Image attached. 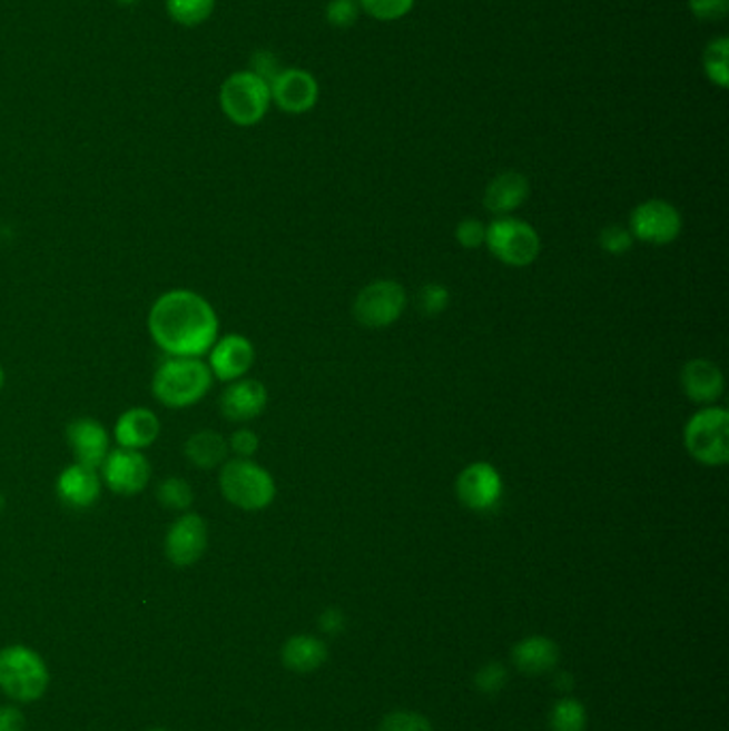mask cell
Returning a JSON list of instances; mask_svg holds the SVG:
<instances>
[{
	"label": "cell",
	"mask_w": 729,
	"mask_h": 731,
	"mask_svg": "<svg viewBox=\"0 0 729 731\" xmlns=\"http://www.w3.org/2000/svg\"><path fill=\"white\" fill-rule=\"evenodd\" d=\"M559 644L545 635H529L512 649L513 665L526 676H541L559 665Z\"/></svg>",
	"instance_id": "44dd1931"
},
{
	"label": "cell",
	"mask_w": 729,
	"mask_h": 731,
	"mask_svg": "<svg viewBox=\"0 0 729 731\" xmlns=\"http://www.w3.org/2000/svg\"><path fill=\"white\" fill-rule=\"evenodd\" d=\"M680 387L693 405L710 406L723 396L726 379L715 362L696 357L682 366Z\"/></svg>",
	"instance_id": "9a60e30c"
},
{
	"label": "cell",
	"mask_w": 729,
	"mask_h": 731,
	"mask_svg": "<svg viewBox=\"0 0 729 731\" xmlns=\"http://www.w3.org/2000/svg\"><path fill=\"white\" fill-rule=\"evenodd\" d=\"M159 503L171 512H187L193 503V487L183 477H167L159 486Z\"/></svg>",
	"instance_id": "83f0119b"
},
{
	"label": "cell",
	"mask_w": 729,
	"mask_h": 731,
	"mask_svg": "<svg viewBox=\"0 0 729 731\" xmlns=\"http://www.w3.org/2000/svg\"><path fill=\"white\" fill-rule=\"evenodd\" d=\"M280 659L287 670L297 674L315 672L327 661V646L315 635H294L280 650Z\"/></svg>",
	"instance_id": "7402d4cb"
},
{
	"label": "cell",
	"mask_w": 729,
	"mask_h": 731,
	"mask_svg": "<svg viewBox=\"0 0 729 731\" xmlns=\"http://www.w3.org/2000/svg\"><path fill=\"white\" fill-rule=\"evenodd\" d=\"M250 71L270 83L283 69H280L276 56L268 52V50H259L250 58Z\"/></svg>",
	"instance_id": "8d00e7d4"
},
{
	"label": "cell",
	"mask_w": 729,
	"mask_h": 731,
	"mask_svg": "<svg viewBox=\"0 0 729 731\" xmlns=\"http://www.w3.org/2000/svg\"><path fill=\"white\" fill-rule=\"evenodd\" d=\"M2 510H4V494L0 492V512H2Z\"/></svg>",
	"instance_id": "7bdbcfd3"
},
{
	"label": "cell",
	"mask_w": 729,
	"mask_h": 731,
	"mask_svg": "<svg viewBox=\"0 0 729 731\" xmlns=\"http://www.w3.org/2000/svg\"><path fill=\"white\" fill-rule=\"evenodd\" d=\"M217 0H165L167 13L183 27H197L206 22L215 11Z\"/></svg>",
	"instance_id": "484cf974"
},
{
	"label": "cell",
	"mask_w": 729,
	"mask_h": 731,
	"mask_svg": "<svg viewBox=\"0 0 729 731\" xmlns=\"http://www.w3.org/2000/svg\"><path fill=\"white\" fill-rule=\"evenodd\" d=\"M208 550V524L199 514L180 515L165 535V556L176 567L195 565Z\"/></svg>",
	"instance_id": "8fae6325"
},
{
	"label": "cell",
	"mask_w": 729,
	"mask_h": 731,
	"mask_svg": "<svg viewBox=\"0 0 729 731\" xmlns=\"http://www.w3.org/2000/svg\"><path fill=\"white\" fill-rule=\"evenodd\" d=\"M456 496L469 512H492L503 498L501 473L490 462L466 464L456 477Z\"/></svg>",
	"instance_id": "30bf717a"
},
{
	"label": "cell",
	"mask_w": 729,
	"mask_h": 731,
	"mask_svg": "<svg viewBox=\"0 0 729 731\" xmlns=\"http://www.w3.org/2000/svg\"><path fill=\"white\" fill-rule=\"evenodd\" d=\"M213 373L199 357H169L152 377V394L167 408H187L204 401Z\"/></svg>",
	"instance_id": "7a4b0ae2"
},
{
	"label": "cell",
	"mask_w": 729,
	"mask_h": 731,
	"mask_svg": "<svg viewBox=\"0 0 729 731\" xmlns=\"http://www.w3.org/2000/svg\"><path fill=\"white\" fill-rule=\"evenodd\" d=\"M255 364V347L243 334H227L210 349V373L225 383L243 379Z\"/></svg>",
	"instance_id": "5bb4252c"
},
{
	"label": "cell",
	"mask_w": 729,
	"mask_h": 731,
	"mask_svg": "<svg viewBox=\"0 0 729 731\" xmlns=\"http://www.w3.org/2000/svg\"><path fill=\"white\" fill-rule=\"evenodd\" d=\"M378 731H433V725L420 712L394 710L381 719Z\"/></svg>",
	"instance_id": "f1b7e54d"
},
{
	"label": "cell",
	"mask_w": 729,
	"mask_h": 731,
	"mask_svg": "<svg viewBox=\"0 0 729 731\" xmlns=\"http://www.w3.org/2000/svg\"><path fill=\"white\" fill-rule=\"evenodd\" d=\"M24 714L13 705H0V731H24Z\"/></svg>",
	"instance_id": "74e56055"
},
{
	"label": "cell",
	"mask_w": 729,
	"mask_h": 731,
	"mask_svg": "<svg viewBox=\"0 0 729 731\" xmlns=\"http://www.w3.org/2000/svg\"><path fill=\"white\" fill-rule=\"evenodd\" d=\"M272 103L287 113H306L319 101V83L304 69H283L270 81Z\"/></svg>",
	"instance_id": "4fadbf2b"
},
{
	"label": "cell",
	"mask_w": 729,
	"mask_h": 731,
	"mask_svg": "<svg viewBox=\"0 0 729 731\" xmlns=\"http://www.w3.org/2000/svg\"><path fill=\"white\" fill-rule=\"evenodd\" d=\"M104 490V482L95 468L71 464L67 466L56 482L58 498L71 510H88L92 507Z\"/></svg>",
	"instance_id": "ac0fdd59"
},
{
	"label": "cell",
	"mask_w": 729,
	"mask_h": 731,
	"mask_svg": "<svg viewBox=\"0 0 729 731\" xmlns=\"http://www.w3.org/2000/svg\"><path fill=\"white\" fill-rule=\"evenodd\" d=\"M587 725H589L587 708L575 698H565L552 705L550 731H584Z\"/></svg>",
	"instance_id": "d4e9b609"
},
{
	"label": "cell",
	"mask_w": 729,
	"mask_h": 731,
	"mask_svg": "<svg viewBox=\"0 0 729 731\" xmlns=\"http://www.w3.org/2000/svg\"><path fill=\"white\" fill-rule=\"evenodd\" d=\"M319 626L329 635H338L345 629V614L338 607H327L319 616Z\"/></svg>",
	"instance_id": "f35d334b"
},
{
	"label": "cell",
	"mask_w": 729,
	"mask_h": 731,
	"mask_svg": "<svg viewBox=\"0 0 729 731\" xmlns=\"http://www.w3.org/2000/svg\"><path fill=\"white\" fill-rule=\"evenodd\" d=\"M223 113L238 127L262 122L272 106L270 83L250 69L236 71L223 81L218 90Z\"/></svg>",
	"instance_id": "8992f818"
},
{
	"label": "cell",
	"mask_w": 729,
	"mask_h": 731,
	"mask_svg": "<svg viewBox=\"0 0 729 731\" xmlns=\"http://www.w3.org/2000/svg\"><path fill=\"white\" fill-rule=\"evenodd\" d=\"M2 385H4V368H2V364H0V389H2Z\"/></svg>",
	"instance_id": "b9f144b4"
},
{
	"label": "cell",
	"mask_w": 729,
	"mask_h": 731,
	"mask_svg": "<svg viewBox=\"0 0 729 731\" xmlns=\"http://www.w3.org/2000/svg\"><path fill=\"white\" fill-rule=\"evenodd\" d=\"M703 73L710 83L717 88L729 86V39L719 37L712 39L703 50Z\"/></svg>",
	"instance_id": "cb8c5ba5"
},
{
	"label": "cell",
	"mask_w": 729,
	"mask_h": 731,
	"mask_svg": "<svg viewBox=\"0 0 729 731\" xmlns=\"http://www.w3.org/2000/svg\"><path fill=\"white\" fill-rule=\"evenodd\" d=\"M50 684V672L41 654L28 646H7L0 650V691L20 704L43 698Z\"/></svg>",
	"instance_id": "277c9868"
},
{
	"label": "cell",
	"mask_w": 729,
	"mask_h": 731,
	"mask_svg": "<svg viewBox=\"0 0 729 731\" xmlns=\"http://www.w3.org/2000/svg\"><path fill=\"white\" fill-rule=\"evenodd\" d=\"M633 236L627 225H608L599 234V246L601 250L610 255H624L627 250L633 248Z\"/></svg>",
	"instance_id": "d6a6232c"
},
{
	"label": "cell",
	"mask_w": 729,
	"mask_h": 731,
	"mask_svg": "<svg viewBox=\"0 0 729 731\" xmlns=\"http://www.w3.org/2000/svg\"><path fill=\"white\" fill-rule=\"evenodd\" d=\"M359 2L357 0H329L325 7V20L332 28L345 30L359 20Z\"/></svg>",
	"instance_id": "4dcf8cb0"
},
{
	"label": "cell",
	"mask_w": 729,
	"mask_h": 731,
	"mask_svg": "<svg viewBox=\"0 0 729 731\" xmlns=\"http://www.w3.org/2000/svg\"><path fill=\"white\" fill-rule=\"evenodd\" d=\"M689 11L700 22H719L729 13V0H689Z\"/></svg>",
	"instance_id": "e575fe53"
},
{
	"label": "cell",
	"mask_w": 729,
	"mask_h": 731,
	"mask_svg": "<svg viewBox=\"0 0 729 731\" xmlns=\"http://www.w3.org/2000/svg\"><path fill=\"white\" fill-rule=\"evenodd\" d=\"M266 406L268 389L257 379L231 381L220 396V411L229 422H250L259 417Z\"/></svg>",
	"instance_id": "e0dca14e"
},
{
	"label": "cell",
	"mask_w": 729,
	"mask_h": 731,
	"mask_svg": "<svg viewBox=\"0 0 729 731\" xmlns=\"http://www.w3.org/2000/svg\"><path fill=\"white\" fill-rule=\"evenodd\" d=\"M406 306L405 287L398 280H375L353 302L355 322L371 329L396 324Z\"/></svg>",
	"instance_id": "ba28073f"
},
{
	"label": "cell",
	"mask_w": 729,
	"mask_h": 731,
	"mask_svg": "<svg viewBox=\"0 0 729 731\" xmlns=\"http://www.w3.org/2000/svg\"><path fill=\"white\" fill-rule=\"evenodd\" d=\"M229 452L227 441L217 431H199L185 443V456L201 471L217 468Z\"/></svg>",
	"instance_id": "603a6c76"
},
{
	"label": "cell",
	"mask_w": 729,
	"mask_h": 731,
	"mask_svg": "<svg viewBox=\"0 0 729 731\" xmlns=\"http://www.w3.org/2000/svg\"><path fill=\"white\" fill-rule=\"evenodd\" d=\"M531 195L529 178L520 171H503L487 182L484 208L494 217H512Z\"/></svg>",
	"instance_id": "d6986e66"
},
{
	"label": "cell",
	"mask_w": 729,
	"mask_h": 731,
	"mask_svg": "<svg viewBox=\"0 0 729 731\" xmlns=\"http://www.w3.org/2000/svg\"><path fill=\"white\" fill-rule=\"evenodd\" d=\"M229 450L238 456V458H253L255 452L259 450V438L257 434L248 428H243V431H236L234 436L229 438Z\"/></svg>",
	"instance_id": "d590c367"
},
{
	"label": "cell",
	"mask_w": 729,
	"mask_h": 731,
	"mask_svg": "<svg viewBox=\"0 0 729 731\" xmlns=\"http://www.w3.org/2000/svg\"><path fill=\"white\" fill-rule=\"evenodd\" d=\"M475 689L484 695H496L499 691L505 689L508 684V670L503 668V663L499 661H490L486 665H482L475 674V680H473Z\"/></svg>",
	"instance_id": "1f68e13d"
},
{
	"label": "cell",
	"mask_w": 729,
	"mask_h": 731,
	"mask_svg": "<svg viewBox=\"0 0 729 731\" xmlns=\"http://www.w3.org/2000/svg\"><path fill=\"white\" fill-rule=\"evenodd\" d=\"M101 473L106 486L122 496L139 494L141 490H146L152 477L148 458L137 450H125V447L109 452L108 458L101 464Z\"/></svg>",
	"instance_id": "7c38bea8"
},
{
	"label": "cell",
	"mask_w": 729,
	"mask_h": 731,
	"mask_svg": "<svg viewBox=\"0 0 729 731\" xmlns=\"http://www.w3.org/2000/svg\"><path fill=\"white\" fill-rule=\"evenodd\" d=\"M456 240L462 248L475 250L486 244V225L477 218H464L456 227Z\"/></svg>",
	"instance_id": "836d02e7"
},
{
	"label": "cell",
	"mask_w": 729,
	"mask_h": 731,
	"mask_svg": "<svg viewBox=\"0 0 729 731\" xmlns=\"http://www.w3.org/2000/svg\"><path fill=\"white\" fill-rule=\"evenodd\" d=\"M116 2H118V4H127V7H129V4H136V2H139V0H116Z\"/></svg>",
	"instance_id": "60d3db41"
},
{
	"label": "cell",
	"mask_w": 729,
	"mask_h": 731,
	"mask_svg": "<svg viewBox=\"0 0 729 731\" xmlns=\"http://www.w3.org/2000/svg\"><path fill=\"white\" fill-rule=\"evenodd\" d=\"M573 684H571V676L569 674H565V672H561L559 676H556V689H571Z\"/></svg>",
	"instance_id": "ab89813d"
},
{
	"label": "cell",
	"mask_w": 729,
	"mask_h": 731,
	"mask_svg": "<svg viewBox=\"0 0 729 731\" xmlns=\"http://www.w3.org/2000/svg\"><path fill=\"white\" fill-rule=\"evenodd\" d=\"M67 441L76 462L88 468H101L109 454V434L95 417H80L67 426Z\"/></svg>",
	"instance_id": "2e32d148"
},
{
	"label": "cell",
	"mask_w": 729,
	"mask_h": 731,
	"mask_svg": "<svg viewBox=\"0 0 729 731\" xmlns=\"http://www.w3.org/2000/svg\"><path fill=\"white\" fill-rule=\"evenodd\" d=\"M218 486L225 501L244 512H262L270 507L276 498L274 477L262 464L250 458L223 462L218 473Z\"/></svg>",
	"instance_id": "3957f363"
},
{
	"label": "cell",
	"mask_w": 729,
	"mask_h": 731,
	"mask_svg": "<svg viewBox=\"0 0 729 731\" xmlns=\"http://www.w3.org/2000/svg\"><path fill=\"white\" fill-rule=\"evenodd\" d=\"M148 731H167V730H148Z\"/></svg>",
	"instance_id": "ee69618b"
},
{
	"label": "cell",
	"mask_w": 729,
	"mask_h": 731,
	"mask_svg": "<svg viewBox=\"0 0 729 731\" xmlns=\"http://www.w3.org/2000/svg\"><path fill=\"white\" fill-rule=\"evenodd\" d=\"M627 227L633 240L652 246H668L680 236L682 217L674 204L666 199H647L633 208Z\"/></svg>",
	"instance_id": "9c48e42d"
},
{
	"label": "cell",
	"mask_w": 729,
	"mask_h": 731,
	"mask_svg": "<svg viewBox=\"0 0 729 731\" xmlns=\"http://www.w3.org/2000/svg\"><path fill=\"white\" fill-rule=\"evenodd\" d=\"M487 250L510 268H526L538 261L541 238L538 229L515 217H496L486 225Z\"/></svg>",
	"instance_id": "52a82bcc"
},
{
	"label": "cell",
	"mask_w": 729,
	"mask_h": 731,
	"mask_svg": "<svg viewBox=\"0 0 729 731\" xmlns=\"http://www.w3.org/2000/svg\"><path fill=\"white\" fill-rule=\"evenodd\" d=\"M684 450L706 466H723L729 461V413L723 406H702L684 426Z\"/></svg>",
	"instance_id": "5b68a950"
},
{
	"label": "cell",
	"mask_w": 729,
	"mask_h": 731,
	"mask_svg": "<svg viewBox=\"0 0 729 731\" xmlns=\"http://www.w3.org/2000/svg\"><path fill=\"white\" fill-rule=\"evenodd\" d=\"M359 9L377 22H398L415 7V0H357Z\"/></svg>",
	"instance_id": "4316f807"
},
{
	"label": "cell",
	"mask_w": 729,
	"mask_h": 731,
	"mask_svg": "<svg viewBox=\"0 0 729 731\" xmlns=\"http://www.w3.org/2000/svg\"><path fill=\"white\" fill-rule=\"evenodd\" d=\"M148 329L169 357H201L217 343L218 317L204 296L190 289H171L152 304Z\"/></svg>",
	"instance_id": "6da1fadb"
},
{
	"label": "cell",
	"mask_w": 729,
	"mask_h": 731,
	"mask_svg": "<svg viewBox=\"0 0 729 731\" xmlns=\"http://www.w3.org/2000/svg\"><path fill=\"white\" fill-rule=\"evenodd\" d=\"M161 433V422L155 411L146 406H134L125 411L116 426H114V438L125 450H146L150 447Z\"/></svg>",
	"instance_id": "ffe728a7"
},
{
	"label": "cell",
	"mask_w": 729,
	"mask_h": 731,
	"mask_svg": "<svg viewBox=\"0 0 729 731\" xmlns=\"http://www.w3.org/2000/svg\"><path fill=\"white\" fill-rule=\"evenodd\" d=\"M447 306H450V292L439 283H428L417 292V310L424 317H439L447 310Z\"/></svg>",
	"instance_id": "f546056e"
}]
</instances>
